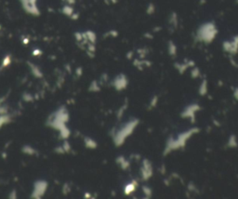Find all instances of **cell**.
Here are the masks:
<instances>
[{
  "label": "cell",
  "mask_w": 238,
  "mask_h": 199,
  "mask_svg": "<svg viewBox=\"0 0 238 199\" xmlns=\"http://www.w3.org/2000/svg\"><path fill=\"white\" fill-rule=\"evenodd\" d=\"M216 31L213 25H205L202 29L200 30L199 34L204 40H211L214 37Z\"/></svg>",
  "instance_id": "6da1fadb"
}]
</instances>
